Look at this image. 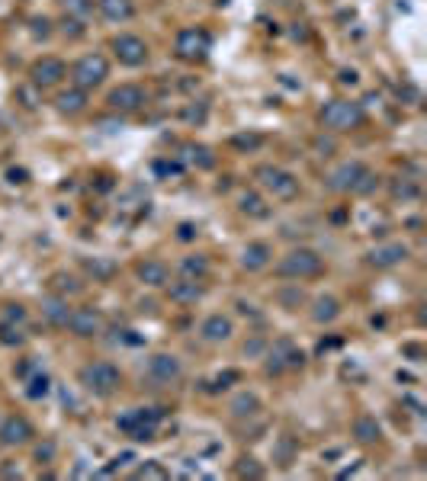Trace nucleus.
Masks as SVG:
<instances>
[{
    "label": "nucleus",
    "mask_w": 427,
    "mask_h": 481,
    "mask_svg": "<svg viewBox=\"0 0 427 481\" xmlns=\"http://www.w3.org/2000/svg\"><path fill=\"white\" fill-rule=\"evenodd\" d=\"M324 273V257L312 247H293L283 260L277 263L280 279H315Z\"/></svg>",
    "instance_id": "nucleus-1"
},
{
    "label": "nucleus",
    "mask_w": 427,
    "mask_h": 481,
    "mask_svg": "<svg viewBox=\"0 0 427 481\" xmlns=\"http://www.w3.org/2000/svg\"><path fill=\"white\" fill-rule=\"evenodd\" d=\"M366 122V110L363 103L354 100H331L321 110V126L331 128V132H350V128H360Z\"/></svg>",
    "instance_id": "nucleus-2"
},
{
    "label": "nucleus",
    "mask_w": 427,
    "mask_h": 481,
    "mask_svg": "<svg viewBox=\"0 0 427 481\" xmlns=\"http://www.w3.org/2000/svg\"><path fill=\"white\" fill-rule=\"evenodd\" d=\"M254 180L261 183L273 199H283V202L299 196V180H296V174H289V170H283V167H277V164H261L254 170Z\"/></svg>",
    "instance_id": "nucleus-3"
},
{
    "label": "nucleus",
    "mask_w": 427,
    "mask_h": 481,
    "mask_svg": "<svg viewBox=\"0 0 427 481\" xmlns=\"http://www.w3.org/2000/svg\"><path fill=\"white\" fill-rule=\"evenodd\" d=\"M78 379L90 394L106 398V394H113L119 385H122V372H119L113 363H106V360H96V363H87L84 369H80Z\"/></svg>",
    "instance_id": "nucleus-4"
},
{
    "label": "nucleus",
    "mask_w": 427,
    "mask_h": 481,
    "mask_svg": "<svg viewBox=\"0 0 427 481\" xmlns=\"http://www.w3.org/2000/svg\"><path fill=\"white\" fill-rule=\"evenodd\" d=\"M158 420H161L158 408H135V410H129V414H122V417H116V427L122 434L132 436V440L145 443V440H154Z\"/></svg>",
    "instance_id": "nucleus-5"
},
{
    "label": "nucleus",
    "mask_w": 427,
    "mask_h": 481,
    "mask_svg": "<svg viewBox=\"0 0 427 481\" xmlns=\"http://www.w3.org/2000/svg\"><path fill=\"white\" fill-rule=\"evenodd\" d=\"M305 366V353L296 347L289 337H280L267 353V372L270 376H280L286 369H302Z\"/></svg>",
    "instance_id": "nucleus-6"
},
{
    "label": "nucleus",
    "mask_w": 427,
    "mask_h": 481,
    "mask_svg": "<svg viewBox=\"0 0 427 481\" xmlns=\"http://www.w3.org/2000/svg\"><path fill=\"white\" fill-rule=\"evenodd\" d=\"M212 48V39H209L206 29L199 26H190V29H180L177 32V42H174V52L183 58V61H203Z\"/></svg>",
    "instance_id": "nucleus-7"
},
{
    "label": "nucleus",
    "mask_w": 427,
    "mask_h": 481,
    "mask_svg": "<svg viewBox=\"0 0 427 481\" xmlns=\"http://www.w3.org/2000/svg\"><path fill=\"white\" fill-rule=\"evenodd\" d=\"M106 74H110V64H106V58L94 52V55H84L78 64H74L71 77H74V87L94 90V87H100V84L106 80Z\"/></svg>",
    "instance_id": "nucleus-8"
},
{
    "label": "nucleus",
    "mask_w": 427,
    "mask_h": 481,
    "mask_svg": "<svg viewBox=\"0 0 427 481\" xmlns=\"http://www.w3.org/2000/svg\"><path fill=\"white\" fill-rule=\"evenodd\" d=\"M113 52H116L119 64H126V68H142L148 61V45H145L142 36H132V32L116 36L113 39Z\"/></svg>",
    "instance_id": "nucleus-9"
},
{
    "label": "nucleus",
    "mask_w": 427,
    "mask_h": 481,
    "mask_svg": "<svg viewBox=\"0 0 427 481\" xmlns=\"http://www.w3.org/2000/svg\"><path fill=\"white\" fill-rule=\"evenodd\" d=\"M366 164H360V161H344V164H338L331 170V174L324 177V186L331 193H354L356 180L363 177Z\"/></svg>",
    "instance_id": "nucleus-10"
},
{
    "label": "nucleus",
    "mask_w": 427,
    "mask_h": 481,
    "mask_svg": "<svg viewBox=\"0 0 427 481\" xmlns=\"http://www.w3.org/2000/svg\"><path fill=\"white\" fill-rule=\"evenodd\" d=\"M145 90L138 87V84H119V87L110 90V96H106V103H110V110L116 112H138L145 106Z\"/></svg>",
    "instance_id": "nucleus-11"
},
{
    "label": "nucleus",
    "mask_w": 427,
    "mask_h": 481,
    "mask_svg": "<svg viewBox=\"0 0 427 481\" xmlns=\"http://www.w3.org/2000/svg\"><path fill=\"white\" fill-rule=\"evenodd\" d=\"M148 376L154 382H161V385H174V382L183 376L180 356H174V353H154L148 360Z\"/></svg>",
    "instance_id": "nucleus-12"
},
{
    "label": "nucleus",
    "mask_w": 427,
    "mask_h": 481,
    "mask_svg": "<svg viewBox=\"0 0 427 481\" xmlns=\"http://www.w3.org/2000/svg\"><path fill=\"white\" fill-rule=\"evenodd\" d=\"M408 247L402 244V241H386V244H376L370 253H366V260H370V267L376 269H392L398 267V263L408 260Z\"/></svg>",
    "instance_id": "nucleus-13"
},
{
    "label": "nucleus",
    "mask_w": 427,
    "mask_h": 481,
    "mask_svg": "<svg viewBox=\"0 0 427 481\" xmlns=\"http://www.w3.org/2000/svg\"><path fill=\"white\" fill-rule=\"evenodd\" d=\"M68 331L74 334V337H94V334H100V327H103V315L96 311V308H71V318H68V324H64Z\"/></svg>",
    "instance_id": "nucleus-14"
},
{
    "label": "nucleus",
    "mask_w": 427,
    "mask_h": 481,
    "mask_svg": "<svg viewBox=\"0 0 427 481\" xmlns=\"http://www.w3.org/2000/svg\"><path fill=\"white\" fill-rule=\"evenodd\" d=\"M64 74H68V68H64L61 58L48 55V58H39V61L32 64L29 77H32V87H55V84L64 80Z\"/></svg>",
    "instance_id": "nucleus-15"
},
{
    "label": "nucleus",
    "mask_w": 427,
    "mask_h": 481,
    "mask_svg": "<svg viewBox=\"0 0 427 481\" xmlns=\"http://www.w3.org/2000/svg\"><path fill=\"white\" fill-rule=\"evenodd\" d=\"M32 424L26 417H20V414H10L3 424H0V446H26V443L32 440Z\"/></svg>",
    "instance_id": "nucleus-16"
},
{
    "label": "nucleus",
    "mask_w": 427,
    "mask_h": 481,
    "mask_svg": "<svg viewBox=\"0 0 427 481\" xmlns=\"http://www.w3.org/2000/svg\"><path fill=\"white\" fill-rule=\"evenodd\" d=\"M135 276L142 279L145 286H151V289H161V286H167V279H171V269H167L164 260L148 257V260H142L138 267H135Z\"/></svg>",
    "instance_id": "nucleus-17"
},
{
    "label": "nucleus",
    "mask_w": 427,
    "mask_h": 481,
    "mask_svg": "<svg viewBox=\"0 0 427 481\" xmlns=\"http://www.w3.org/2000/svg\"><path fill=\"white\" fill-rule=\"evenodd\" d=\"M231 334H235V324H231L229 315H209L206 321L199 324V337L206 340V343H222Z\"/></svg>",
    "instance_id": "nucleus-18"
},
{
    "label": "nucleus",
    "mask_w": 427,
    "mask_h": 481,
    "mask_svg": "<svg viewBox=\"0 0 427 481\" xmlns=\"http://www.w3.org/2000/svg\"><path fill=\"white\" fill-rule=\"evenodd\" d=\"M270 263H273V251H270V244H263V241H251V244L241 251V267H245L247 273H261Z\"/></svg>",
    "instance_id": "nucleus-19"
},
{
    "label": "nucleus",
    "mask_w": 427,
    "mask_h": 481,
    "mask_svg": "<svg viewBox=\"0 0 427 481\" xmlns=\"http://www.w3.org/2000/svg\"><path fill=\"white\" fill-rule=\"evenodd\" d=\"M167 295H171V302H177V305H196L199 299H203V286H199V279H177V283H167Z\"/></svg>",
    "instance_id": "nucleus-20"
},
{
    "label": "nucleus",
    "mask_w": 427,
    "mask_h": 481,
    "mask_svg": "<svg viewBox=\"0 0 427 481\" xmlns=\"http://www.w3.org/2000/svg\"><path fill=\"white\" fill-rule=\"evenodd\" d=\"M42 318H45L52 327H64L68 324V318H71V305H68V299L64 295H45L42 299Z\"/></svg>",
    "instance_id": "nucleus-21"
},
{
    "label": "nucleus",
    "mask_w": 427,
    "mask_h": 481,
    "mask_svg": "<svg viewBox=\"0 0 427 481\" xmlns=\"http://www.w3.org/2000/svg\"><path fill=\"white\" fill-rule=\"evenodd\" d=\"M354 440L363 443V446H372V443L382 440V427L379 420L372 417V414H360V417L354 420Z\"/></svg>",
    "instance_id": "nucleus-22"
},
{
    "label": "nucleus",
    "mask_w": 427,
    "mask_h": 481,
    "mask_svg": "<svg viewBox=\"0 0 427 481\" xmlns=\"http://www.w3.org/2000/svg\"><path fill=\"white\" fill-rule=\"evenodd\" d=\"M55 106H58V112H64V116H78V112L87 110V90H80V87L61 90V94L55 96Z\"/></svg>",
    "instance_id": "nucleus-23"
},
{
    "label": "nucleus",
    "mask_w": 427,
    "mask_h": 481,
    "mask_svg": "<svg viewBox=\"0 0 427 481\" xmlns=\"http://www.w3.org/2000/svg\"><path fill=\"white\" fill-rule=\"evenodd\" d=\"M96 7H100V13H103L110 23H126V20L135 16L132 0H96Z\"/></svg>",
    "instance_id": "nucleus-24"
},
{
    "label": "nucleus",
    "mask_w": 427,
    "mask_h": 481,
    "mask_svg": "<svg viewBox=\"0 0 427 481\" xmlns=\"http://www.w3.org/2000/svg\"><path fill=\"white\" fill-rule=\"evenodd\" d=\"M261 410V398L254 392H238L235 398L229 401V414L231 417H254Z\"/></svg>",
    "instance_id": "nucleus-25"
},
{
    "label": "nucleus",
    "mask_w": 427,
    "mask_h": 481,
    "mask_svg": "<svg viewBox=\"0 0 427 481\" xmlns=\"http://www.w3.org/2000/svg\"><path fill=\"white\" fill-rule=\"evenodd\" d=\"M338 315H340V302L334 295H318L312 302V321L315 324H331Z\"/></svg>",
    "instance_id": "nucleus-26"
},
{
    "label": "nucleus",
    "mask_w": 427,
    "mask_h": 481,
    "mask_svg": "<svg viewBox=\"0 0 427 481\" xmlns=\"http://www.w3.org/2000/svg\"><path fill=\"white\" fill-rule=\"evenodd\" d=\"M238 209L245 215H251V219H267L270 215V205L263 202L261 193H254V190H245L241 196H238Z\"/></svg>",
    "instance_id": "nucleus-27"
},
{
    "label": "nucleus",
    "mask_w": 427,
    "mask_h": 481,
    "mask_svg": "<svg viewBox=\"0 0 427 481\" xmlns=\"http://www.w3.org/2000/svg\"><path fill=\"white\" fill-rule=\"evenodd\" d=\"M84 269H87L96 283H110V279L116 276V263H113L110 257H87V260H84Z\"/></svg>",
    "instance_id": "nucleus-28"
},
{
    "label": "nucleus",
    "mask_w": 427,
    "mask_h": 481,
    "mask_svg": "<svg viewBox=\"0 0 427 481\" xmlns=\"http://www.w3.org/2000/svg\"><path fill=\"white\" fill-rule=\"evenodd\" d=\"M48 283H52L55 295H64V299H68V295H78V292L84 289V286L78 283V276H71V273H64V269L52 273V279H48Z\"/></svg>",
    "instance_id": "nucleus-29"
},
{
    "label": "nucleus",
    "mask_w": 427,
    "mask_h": 481,
    "mask_svg": "<svg viewBox=\"0 0 427 481\" xmlns=\"http://www.w3.org/2000/svg\"><path fill=\"white\" fill-rule=\"evenodd\" d=\"M209 273V260L203 253H193V257H183L180 260V276L187 279H203Z\"/></svg>",
    "instance_id": "nucleus-30"
},
{
    "label": "nucleus",
    "mask_w": 427,
    "mask_h": 481,
    "mask_svg": "<svg viewBox=\"0 0 427 481\" xmlns=\"http://www.w3.org/2000/svg\"><path fill=\"white\" fill-rule=\"evenodd\" d=\"M187 161L196 167H203V170H209V167H215V154L212 148H206V145H187Z\"/></svg>",
    "instance_id": "nucleus-31"
},
{
    "label": "nucleus",
    "mask_w": 427,
    "mask_h": 481,
    "mask_svg": "<svg viewBox=\"0 0 427 481\" xmlns=\"http://www.w3.org/2000/svg\"><path fill=\"white\" fill-rule=\"evenodd\" d=\"M235 475H238V478H263V475H267V468H263L254 456H241L235 462Z\"/></svg>",
    "instance_id": "nucleus-32"
},
{
    "label": "nucleus",
    "mask_w": 427,
    "mask_h": 481,
    "mask_svg": "<svg viewBox=\"0 0 427 481\" xmlns=\"http://www.w3.org/2000/svg\"><path fill=\"white\" fill-rule=\"evenodd\" d=\"M296 452H299V443H296L293 436H280L277 446H273V456H277L280 466H289L296 459Z\"/></svg>",
    "instance_id": "nucleus-33"
},
{
    "label": "nucleus",
    "mask_w": 427,
    "mask_h": 481,
    "mask_svg": "<svg viewBox=\"0 0 427 481\" xmlns=\"http://www.w3.org/2000/svg\"><path fill=\"white\" fill-rule=\"evenodd\" d=\"M132 478H138V481H164V478H171V472H167L164 466H158V462H145V466H138L132 472Z\"/></svg>",
    "instance_id": "nucleus-34"
},
{
    "label": "nucleus",
    "mask_w": 427,
    "mask_h": 481,
    "mask_svg": "<svg viewBox=\"0 0 427 481\" xmlns=\"http://www.w3.org/2000/svg\"><path fill=\"white\" fill-rule=\"evenodd\" d=\"M23 340H26V334L20 331L16 324H10V321L0 324V343H3V347H20Z\"/></svg>",
    "instance_id": "nucleus-35"
},
{
    "label": "nucleus",
    "mask_w": 427,
    "mask_h": 481,
    "mask_svg": "<svg viewBox=\"0 0 427 481\" xmlns=\"http://www.w3.org/2000/svg\"><path fill=\"white\" fill-rule=\"evenodd\" d=\"M392 196L402 199V202H408V199H418L421 190H418V183L414 180H396L392 183Z\"/></svg>",
    "instance_id": "nucleus-36"
},
{
    "label": "nucleus",
    "mask_w": 427,
    "mask_h": 481,
    "mask_svg": "<svg viewBox=\"0 0 427 481\" xmlns=\"http://www.w3.org/2000/svg\"><path fill=\"white\" fill-rule=\"evenodd\" d=\"M64 10H68V16H74V20H84V16L94 10V0H58Z\"/></svg>",
    "instance_id": "nucleus-37"
},
{
    "label": "nucleus",
    "mask_w": 427,
    "mask_h": 481,
    "mask_svg": "<svg viewBox=\"0 0 427 481\" xmlns=\"http://www.w3.org/2000/svg\"><path fill=\"white\" fill-rule=\"evenodd\" d=\"M376 186H379V177H376V174H372V170H370V167H366V170H363V177L356 180L354 193H356V196H370V193L376 190Z\"/></svg>",
    "instance_id": "nucleus-38"
},
{
    "label": "nucleus",
    "mask_w": 427,
    "mask_h": 481,
    "mask_svg": "<svg viewBox=\"0 0 427 481\" xmlns=\"http://www.w3.org/2000/svg\"><path fill=\"white\" fill-rule=\"evenodd\" d=\"M48 385H52V382H48L45 372H42V376H32V379H29V388H26V394H29V398H45V394H48Z\"/></svg>",
    "instance_id": "nucleus-39"
},
{
    "label": "nucleus",
    "mask_w": 427,
    "mask_h": 481,
    "mask_svg": "<svg viewBox=\"0 0 427 481\" xmlns=\"http://www.w3.org/2000/svg\"><path fill=\"white\" fill-rule=\"evenodd\" d=\"M32 36L36 39H48L52 36V20L48 16H32Z\"/></svg>",
    "instance_id": "nucleus-40"
},
{
    "label": "nucleus",
    "mask_w": 427,
    "mask_h": 481,
    "mask_svg": "<svg viewBox=\"0 0 427 481\" xmlns=\"http://www.w3.org/2000/svg\"><path fill=\"white\" fill-rule=\"evenodd\" d=\"M231 145H235V148H241V151H251V148H257V145H261V135H235V138H231Z\"/></svg>",
    "instance_id": "nucleus-41"
},
{
    "label": "nucleus",
    "mask_w": 427,
    "mask_h": 481,
    "mask_svg": "<svg viewBox=\"0 0 427 481\" xmlns=\"http://www.w3.org/2000/svg\"><path fill=\"white\" fill-rule=\"evenodd\" d=\"M154 174L158 177H177L180 174V164H177V161H158V164H154Z\"/></svg>",
    "instance_id": "nucleus-42"
},
{
    "label": "nucleus",
    "mask_w": 427,
    "mask_h": 481,
    "mask_svg": "<svg viewBox=\"0 0 427 481\" xmlns=\"http://www.w3.org/2000/svg\"><path fill=\"white\" fill-rule=\"evenodd\" d=\"M229 382H238V372L229 369V372H222V376H215V385H206L209 392H219V388H229Z\"/></svg>",
    "instance_id": "nucleus-43"
},
{
    "label": "nucleus",
    "mask_w": 427,
    "mask_h": 481,
    "mask_svg": "<svg viewBox=\"0 0 427 481\" xmlns=\"http://www.w3.org/2000/svg\"><path fill=\"white\" fill-rule=\"evenodd\" d=\"M280 302H283V308H299V302H302V289L280 292Z\"/></svg>",
    "instance_id": "nucleus-44"
},
{
    "label": "nucleus",
    "mask_w": 427,
    "mask_h": 481,
    "mask_svg": "<svg viewBox=\"0 0 427 481\" xmlns=\"http://www.w3.org/2000/svg\"><path fill=\"white\" fill-rule=\"evenodd\" d=\"M3 318H7L10 324H23V321H26V308H23V305H7Z\"/></svg>",
    "instance_id": "nucleus-45"
},
{
    "label": "nucleus",
    "mask_w": 427,
    "mask_h": 481,
    "mask_svg": "<svg viewBox=\"0 0 427 481\" xmlns=\"http://www.w3.org/2000/svg\"><path fill=\"white\" fill-rule=\"evenodd\" d=\"M64 36H71V39L84 36V23H80V20H74V16H68V20H64Z\"/></svg>",
    "instance_id": "nucleus-46"
},
{
    "label": "nucleus",
    "mask_w": 427,
    "mask_h": 481,
    "mask_svg": "<svg viewBox=\"0 0 427 481\" xmlns=\"http://www.w3.org/2000/svg\"><path fill=\"white\" fill-rule=\"evenodd\" d=\"M36 459H39V462H52V459H55V443L52 440L42 443L39 450H36Z\"/></svg>",
    "instance_id": "nucleus-47"
},
{
    "label": "nucleus",
    "mask_w": 427,
    "mask_h": 481,
    "mask_svg": "<svg viewBox=\"0 0 427 481\" xmlns=\"http://www.w3.org/2000/svg\"><path fill=\"white\" fill-rule=\"evenodd\" d=\"M177 237H180V241H193V237H196V225L183 221V225H180V235H177Z\"/></svg>",
    "instance_id": "nucleus-48"
},
{
    "label": "nucleus",
    "mask_w": 427,
    "mask_h": 481,
    "mask_svg": "<svg viewBox=\"0 0 427 481\" xmlns=\"http://www.w3.org/2000/svg\"><path fill=\"white\" fill-rule=\"evenodd\" d=\"M187 119H190V122H203V119H206V110H203V106H190V110H187Z\"/></svg>",
    "instance_id": "nucleus-49"
},
{
    "label": "nucleus",
    "mask_w": 427,
    "mask_h": 481,
    "mask_svg": "<svg viewBox=\"0 0 427 481\" xmlns=\"http://www.w3.org/2000/svg\"><path fill=\"white\" fill-rule=\"evenodd\" d=\"M261 350H263L261 340H251V343H245V356H257Z\"/></svg>",
    "instance_id": "nucleus-50"
},
{
    "label": "nucleus",
    "mask_w": 427,
    "mask_h": 481,
    "mask_svg": "<svg viewBox=\"0 0 427 481\" xmlns=\"http://www.w3.org/2000/svg\"><path fill=\"white\" fill-rule=\"evenodd\" d=\"M315 148H318V151H324L321 158H328V154H331V151H334V145H331V142H324V138H318V142H315Z\"/></svg>",
    "instance_id": "nucleus-51"
},
{
    "label": "nucleus",
    "mask_w": 427,
    "mask_h": 481,
    "mask_svg": "<svg viewBox=\"0 0 427 481\" xmlns=\"http://www.w3.org/2000/svg\"><path fill=\"white\" fill-rule=\"evenodd\" d=\"M10 183H26V170H10Z\"/></svg>",
    "instance_id": "nucleus-52"
},
{
    "label": "nucleus",
    "mask_w": 427,
    "mask_h": 481,
    "mask_svg": "<svg viewBox=\"0 0 427 481\" xmlns=\"http://www.w3.org/2000/svg\"><path fill=\"white\" fill-rule=\"evenodd\" d=\"M340 84H356V71H340Z\"/></svg>",
    "instance_id": "nucleus-53"
}]
</instances>
